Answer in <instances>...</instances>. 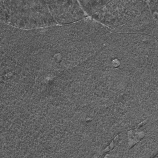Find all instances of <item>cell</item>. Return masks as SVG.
<instances>
[{
    "mask_svg": "<svg viewBox=\"0 0 158 158\" xmlns=\"http://www.w3.org/2000/svg\"><path fill=\"white\" fill-rule=\"evenodd\" d=\"M46 3L52 16L59 24L75 22L87 15L78 1H46Z\"/></svg>",
    "mask_w": 158,
    "mask_h": 158,
    "instance_id": "obj_3",
    "label": "cell"
},
{
    "mask_svg": "<svg viewBox=\"0 0 158 158\" xmlns=\"http://www.w3.org/2000/svg\"><path fill=\"white\" fill-rule=\"evenodd\" d=\"M93 19L118 33H143L157 36V17L148 1H80Z\"/></svg>",
    "mask_w": 158,
    "mask_h": 158,
    "instance_id": "obj_1",
    "label": "cell"
},
{
    "mask_svg": "<svg viewBox=\"0 0 158 158\" xmlns=\"http://www.w3.org/2000/svg\"><path fill=\"white\" fill-rule=\"evenodd\" d=\"M1 20L22 28L56 25L46 1H1Z\"/></svg>",
    "mask_w": 158,
    "mask_h": 158,
    "instance_id": "obj_2",
    "label": "cell"
}]
</instances>
